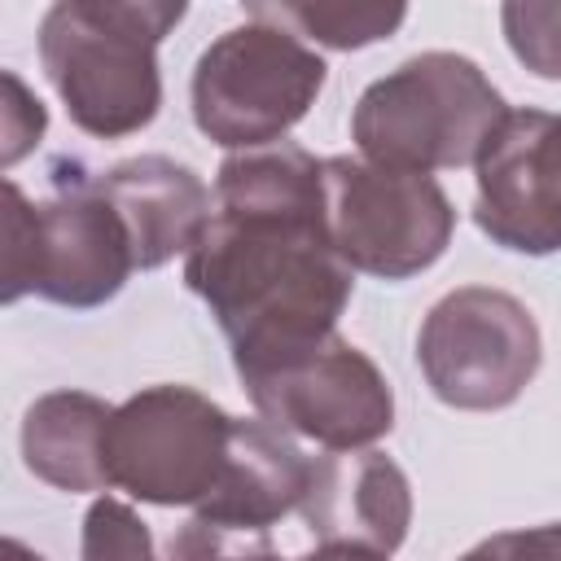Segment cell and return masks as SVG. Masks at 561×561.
I'll return each instance as SVG.
<instances>
[{"mask_svg":"<svg viewBox=\"0 0 561 561\" xmlns=\"http://www.w3.org/2000/svg\"><path fill=\"white\" fill-rule=\"evenodd\" d=\"M114 408L88 390L39 394L22 416V460L57 491H105V425Z\"/></svg>","mask_w":561,"mask_h":561,"instance_id":"14","label":"cell"},{"mask_svg":"<svg viewBox=\"0 0 561 561\" xmlns=\"http://www.w3.org/2000/svg\"><path fill=\"white\" fill-rule=\"evenodd\" d=\"M44 127H48L44 101L13 70H4V114H0V136H4L0 140V158H4V167H13L18 158H26L39 145Z\"/></svg>","mask_w":561,"mask_h":561,"instance_id":"18","label":"cell"},{"mask_svg":"<svg viewBox=\"0 0 561 561\" xmlns=\"http://www.w3.org/2000/svg\"><path fill=\"white\" fill-rule=\"evenodd\" d=\"M254 412L320 451H359L394 430V390L386 373L342 333L320 346L241 377Z\"/></svg>","mask_w":561,"mask_h":561,"instance_id":"9","label":"cell"},{"mask_svg":"<svg viewBox=\"0 0 561 561\" xmlns=\"http://www.w3.org/2000/svg\"><path fill=\"white\" fill-rule=\"evenodd\" d=\"M324 224L351 272L408 280L443 259L456 210L434 175L333 153L324 158Z\"/></svg>","mask_w":561,"mask_h":561,"instance_id":"7","label":"cell"},{"mask_svg":"<svg viewBox=\"0 0 561 561\" xmlns=\"http://www.w3.org/2000/svg\"><path fill=\"white\" fill-rule=\"evenodd\" d=\"M245 13L289 26L298 39L324 48H368L390 39L408 18L403 4H250Z\"/></svg>","mask_w":561,"mask_h":561,"instance_id":"15","label":"cell"},{"mask_svg":"<svg viewBox=\"0 0 561 561\" xmlns=\"http://www.w3.org/2000/svg\"><path fill=\"white\" fill-rule=\"evenodd\" d=\"M4 561H44L35 548H26L22 539H4Z\"/></svg>","mask_w":561,"mask_h":561,"instance_id":"21","label":"cell"},{"mask_svg":"<svg viewBox=\"0 0 561 561\" xmlns=\"http://www.w3.org/2000/svg\"><path fill=\"white\" fill-rule=\"evenodd\" d=\"M180 18V0H57L44 13L39 61L79 131L118 140L158 118V44Z\"/></svg>","mask_w":561,"mask_h":561,"instance_id":"2","label":"cell"},{"mask_svg":"<svg viewBox=\"0 0 561 561\" xmlns=\"http://www.w3.org/2000/svg\"><path fill=\"white\" fill-rule=\"evenodd\" d=\"M508 105L465 53H416L373 79L351 110L359 158L394 171H447L478 162Z\"/></svg>","mask_w":561,"mask_h":561,"instance_id":"3","label":"cell"},{"mask_svg":"<svg viewBox=\"0 0 561 561\" xmlns=\"http://www.w3.org/2000/svg\"><path fill=\"white\" fill-rule=\"evenodd\" d=\"M543 359V337L522 298L495 285L443 294L416 333L430 390L460 412H495L522 399Z\"/></svg>","mask_w":561,"mask_h":561,"instance_id":"8","label":"cell"},{"mask_svg":"<svg viewBox=\"0 0 561 561\" xmlns=\"http://www.w3.org/2000/svg\"><path fill=\"white\" fill-rule=\"evenodd\" d=\"M329 79L324 57L289 26L250 18L210 39L193 66V123L224 149L280 145Z\"/></svg>","mask_w":561,"mask_h":561,"instance_id":"5","label":"cell"},{"mask_svg":"<svg viewBox=\"0 0 561 561\" xmlns=\"http://www.w3.org/2000/svg\"><path fill=\"white\" fill-rule=\"evenodd\" d=\"M473 224L513 254L561 250V114L508 110L482 145Z\"/></svg>","mask_w":561,"mask_h":561,"instance_id":"10","label":"cell"},{"mask_svg":"<svg viewBox=\"0 0 561 561\" xmlns=\"http://www.w3.org/2000/svg\"><path fill=\"white\" fill-rule=\"evenodd\" d=\"M232 412L193 386H145L105 425L110 486L158 508H202L228 465Z\"/></svg>","mask_w":561,"mask_h":561,"instance_id":"6","label":"cell"},{"mask_svg":"<svg viewBox=\"0 0 561 561\" xmlns=\"http://www.w3.org/2000/svg\"><path fill=\"white\" fill-rule=\"evenodd\" d=\"M131 272V232L83 167H57L53 197L44 202H31L18 180H4V302L39 294L88 311L110 302Z\"/></svg>","mask_w":561,"mask_h":561,"instance_id":"4","label":"cell"},{"mask_svg":"<svg viewBox=\"0 0 561 561\" xmlns=\"http://www.w3.org/2000/svg\"><path fill=\"white\" fill-rule=\"evenodd\" d=\"M298 517L316 543H351L390 557L412 526V486L386 451H320L311 456Z\"/></svg>","mask_w":561,"mask_h":561,"instance_id":"11","label":"cell"},{"mask_svg":"<svg viewBox=\"0 0 561 561\" xmlns=\"http://www.w3.org/2000/svg\"><path fill=\"white\" fill-rule=\"evenodd\" d=\"M184 285L224 329L237 377L333 337L355 272L329 241L324 158L294 140L228 153L210 224L184 254Z\"/></svg>","mask_w":561,"mask_h":561,"instance_id":"1","label":"cell"},{"mask_svg":"<svg viewBox=\"0 0 561 561\" xmlns=\"http://www.w3.org/2000/svg\"><path fill=\"white\" fill-rule=\"evenodd\" d=\"M79 561H158V552L140 513L114 495H101L83 517Z\"/></svg>","mask_w":561,"mask_h":561,"instance_id":"16","label":"cell"},{"mask_svg":"<svg viewBox=\"0 0 561 561\" xmlns=\"http://www.w3.org/2000/svg\"><path fill=\"white\" fill-rule=\"evenodd\" d=\"M500 26L530 75L561 79V4H504Z\"/></svg>","mask_w":561,"mask_h":561,"instance_id":"17","label":"cell"},{"mask_svg":"<svg viewBox=\"0 0 561 561\" xmlns=\"http://www.w3.org/2000/svg\"><path fill=\"white\" fill-rule=\"evenodd\" d=\"M311 482V456L294 434L276 430L263 416H237L228 465L215 495L197 508L202 522L232 530H272L280 517L298 513Z\"/></svg>","mask_w":561,"mask_h":561,"instance_id":"13","label":"cell"},{"mask_svg":"<svg viewBox=\"0 0 561 561\" xmlns=\"http://www.w3.org/2000/svg\"><path fill=\"white\" fill-rule=\"evenodd\" d=\"M456 561H561V522L543 526H522V530H500Z\"/></svg>","mask_w":561,"mask_h":561,"instance_id":"19","label":"cell"},{"mask_svg":"<svg viewBox=\"0 0 561 561\" xmlns=\"http://www.w3.org/2000/svg\"><path fill=\"white\" fill-rule=\"evenodd\" d=\"M88 180L127 224L140 272L188 254L215 210L206 180L167 153H136L105 171H88Z\"/></svg>","mask_w":561,"mask_h":561,"instance_id":"12","label":"cell"},{"mask_svg":"<svg viewBox=\"0 0 561 561\" xmlns=\"http://www.w3.org/2000/svg\"><path fill=\"white\" fill-rule=\"evenodd\" d=\"M237 561H390V557L368 552V548H351V543H316V548L302 552V557H280L276 543L267 539V530H245Z\"/></svg>","mask_w":561,"mask_h":561,"instance_id":"20","label":"cell"}]
</instances>
